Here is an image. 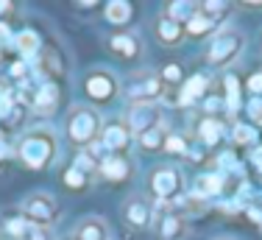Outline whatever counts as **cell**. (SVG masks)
I'll return each instance as SVG.
<instances>
[{"instance_id":"1","label":"cell","mask_w":262,"mask_h":240,"mask_svg":"<svg viewBox=\"0 0 262 240\" xmlns=\"http://www.w3.org/2000/svg\"><path fill=\"white\" fill-rule=\"evenodd\" d=\"M17 154L20 159L26 162L28 168L34 170H42L53 162L56 156V137L51 129H31L23 134L20 145H17Z\"/></svg>"},{"instance_id":"2","label":"cell","mask_w":262,"mask_h":240,"mask_svg":"<svg viewBox=\"0 0 262 240\" xmlns=\"http://www.w3.org/2000/svg\"><path fill=\"white\" fill-rule=\"evenodd\" d=\"M67 137L76 145H86L90 148L101 137V115L92 106H76L67 115Z\"/></svg>"},{"instance_id":"3","label":"cell","mask_w":262,"mask_h":240,"mask_svg":"<svg viewBox=\"0 0 262 240\" xmlns=\"http://www.w3.org/2000/svg\"><path fill=\"white\" fill-rule=\"evenodd\" d=\"M162 92H165V81H162V75L154 73H140L134 78H128L126 84V98L131 101V106L154 104L157 98H162Z\"/></svg>"},{"instance_id":"4","label":"cell","mask_w":262,"mask_h":240,"mask_svg":"<svg viewBox=\"0 0 262 240\" xmlns=\"http://www.w3.org/2000/svg\"><path fill=\"white\" fill-rule=\"evenodd\" d=\"M240 50H243V34L234 28H226V31H221V34H215V39H212L209 62L215 67H223V65H229V62H234L237 56H240Z\"/></svg>"},{"instance_id":"5","label":"cell","mask_w":262,"mask_h":240,"mask_svg":"<svg viewBox=\"0 0 262 240\" xmlns=\"http://www.w3.org/2000/svg\"><path fill=\"white\" fill-rule=\"evenodd\" d=\"M23 215L28 221H34L36 226H45L48 229L56 221V215H59V204H56V198L48 193H34L23 201Z\"/></svg>"},{"instance_id":"6","label":"cell","mask_w":262,"mask_h":240,"mask_svg":"<svg viewBox=\"0 0 262 240\" xmlns=\"http://www.w3.org/2000/svg\"><path fill=\"white\" fill-rule=\"evenodd\" d=\"M162 126V109L157 104H140V106H131L128 115H126V129L131 134L142 137L148 131L159 129Z\"/></svg>"},{"instance_id":"7","label":"cell","mask_w":262,"mask_h":240,"mask_svg":"<svg viewBox=\"0 0 262 240\" xmlns=\"http://www.w3.org/2000/svg\"><path fill=\"white\" fill-rule=\"evenodd\" d=\"M0 229H3V235L9 240H53L45 226H36L26 215H6Z\"/></svg>"},{"instance_id":"8","label":"cell","mask_w":262,"mask_h":240,"mask_svg":"<svg viewBox=\"0 0 262 240\" xmlns=\"http://www.w3.org/2000/svg\"><path fill=\"white\" fill-rule=\"evenodd\" d=\"M151 190L159 204H170L182 193V173L176 168H157L151 173Z\"/></svg>"},{"instance_id":"9","label":"cell","mask_w":262,"mask_h":240,"mask_svg":"<svg viewBox=\"0 0 262 240\" xmlns=\"http://www.w3.org/2000/svg\"><path fill=\"white\" fill-rule=\"evenodd\" d=\"M151 218H154V204L148 198H142V195H134V198H128L123 204V221H126L128 229H134V232L148 229Z\"/></svg>"},{"instance_id":"10","label":"cell","mask_w":262,"mask_h":240,"mask_svg":"<svg viewBox=\"0 0 262 240\" xmlns=\"http://www.w3.org/2000/svg\"><path fill=\"white\" fill-rule=\"evenodd\" d=\"M84 90H86V98L95 101V104H106V101L115 98L117 92V81L112 73L106 70H92L90 75H86L84 81Z\"/></svg>"},{"instance_id":"11","label":"cell","mask_w":262,"mask_h":240,"mask_svg":"<svg viewBox=\"0 0 262 240\" xmlns=\"http://www.w3.org/2000/svg\"><path fill=\"white\" fill-rule=\"evenodd\" d=\"M221 190H223V173H201L192 182L190 198L198 204V201H209L215 195H221Z\"/></svg>"},{"instance_id":"12","label":"cell","mask_w":262,"mask_h":240,"mask_svg":"<svg viewBox=\"0 0 262 240\" xmlns=\"http://www.w3.org/2000/svg\"><path fill=\"white\" fill-rule=\"evenodd\" d=\"M101 145L106 154H117V151H123L126 145L131 143V131L126 129V123H109L101 129Z\"/></svg>"},{"instance_id":"13","label":"cell","mask_w":262,"mask_h":240,"mask_svg":"<svg viewBox=\"0 0 262 240\" xmlns=\"http://www.w3.org/2000/svg\"><path fill=\"white\" fill-rule=\"evenodd\" d=\"M31 106H34L39 115H53L59 109V87L53 81H42L36 87V92L31 95Z\"/></svg>"},{"instance_id":"14","label":"cell","mask_w":262,"mask_h":240,"mask_svg":"<svg viewBox=\"0 0 262 240\" xmlns=\"http://www.w3.org/2000/svg\"><path fill=\"white\" fill-rule=\"evenodd\" d=\"M98 170H101V176L109 182H123L131 173V165H128L126 156H120V154H106L101 159V165H98Z\"/></svg>"},{"instance_id":"15","label":"cell","mask_w":262,"mask_h":240,"mask_svg":"<svg viewBox=\"0 0 262 240\" xmlns=\"http://www.w3.org/2000/svg\"><path fill=\"white\" fill-rule=\"evenodd\" d=\"M103 17L109 25H128L131 17H134V6L128 0H109L103 6Z\"/></svg>"},{"instance_id":"16","label":"cell","mask_w":262,"mask_h":240,"mask_svg":"<svg viewBox=\"0 0 262 240\" xmlns=\"http://www.w3.org/2000/svg\"><path fill=\"white\" fill-rule=\"evenodd\" d=\"M187 235V218L176 215V212H167L159 218V237L162 240H182Z\"/></svg>"},{"instance_id":"17","label":"cell","mask_w":262,"mask_h":240,"mask_svg":"<svg viewBox=\"0 0 262 240\" xmlns=\"http://www.w3.org/2000/svg\"><path fill=\"white\" fill-rule=\"evenodd\" d=\"M76 240H109V226L103 218H84L76 226Z\"/></svg>"},{"instance_id":"18","label":"cell","mask_w":262,"mask_h":240,"mask_svg":"<svg viewBox=\"0 0 262 240\" xmlns=\"http://www.w3.org/2000/svg\"><path fill=\"white\" fill-rule=\"evenodd\" d=\"M165 11H167L165 14L167 20H173L179 25H187L192 17L198 14V3H192V0H173V3L165 6Z\"/></svg>"},{"instance_id":"19","label":"cell","mask_w":262,"mask_h":240,"mask_svg":"<svg viewBox=\"0 0 262 240\" xmlns=\"http://www.w3.org/2000/svg\"><path fill=\"white\" fill-rule=\"evenodd\" d=\"M204 90H207V75H190V78L184 81L182 92H179V104L182 106L195 104V101L204 95Z\"/></svg>"},{"instance_id":"20","label":"cell","mask_w":262,"mask_h":240,"mask_svg":"<svg viewBox=\"0 0 262 240\" xmlns=\"http://www.w3.org/2000/svg\"><path fill=\"white\" fill-rule=\"evenodd\" d=\"M14 48H17V53H20L23 59H34V56L42 50V42H39V36H36L34 31H20V34L14 36Z\"/></svg>"},{"instance_id":"21","label":"cell","mask_w":262,"mask_h":240,"mask_svg":"<svg viewBox=\"0 0 262 240\" xmlns=\"http://www.w3.org/2000/svg\"><path fill=\"white\" fill-rule=\"evenodd\" d=\"M157 36L165 45H179V42L184 39V28L179 23H173V20H167V17H162L159 25H157Z\"/></svg>"},{"instance_id":"22","label":"cell","mask_w":262,"mask_h":240,"mask_svg":"<svg viewBox=\"0 0 262 240\" xmlns=\"http://www.w3.org/2000/svg\"><path fill=\"white\" fill-rule=\"evenodd\" d=\"M109 48L115 50V53H120L123 59H134L137 53H140V45H137V39L131 34H117L109 39Z\"/></svg>"},{"instance_id":"23","label":"cell","mask_w":262,"mask_h":240,"mask_svg":"<svg viewBox=\"0 0 262 240\" xmlns=\"http://www.w3.org/2000/svg\"><path fill=\"white\" fill-rule=\"evenodd\" d=\"M198 137L204 140V145H217V143H221V137H223V126H221V120L207 117L201 126H198Z\"/></svg>"},{"instance_id":"24","label":"cell","mask_w":262,"mask_h":240,"mask_svg":"<svg viewBox=\"0 0 262 240\" xmlns=\"http://www.w3.org/2000/svg\"><path fill=\"white\" fill-rule=\"evenodd\" d=\"M215 28H217V23L209 20V17H204L201 11H198V14L184 25V34H190V36H207V34H212Z\"/></svg>"},{"instance_id":"25","label":"cell","mask_w":262,"mask_h":240,"mask_svg":"<svg viewBox=\"0 0 262 240\" xmlns=\"http://www.w3.org/2000/svg\"><path fill=\"white\" fill-rule=\"evenodd\" d=\"M232 9L229 3H223V0H204V3H198V11H201L204 17H209V20L221 23V17H226V11Z\"/></svg>"},{"instance_id":"26","label":"cell","mask_w":262,"mask_h":240,"mask_svg":"<svg viewBox=\"0 0 262 240\" xmlns=\"http://www.w3.org/2000/svg\"><path fill=\"white\" fill-rule=\"evenodd\" d=\"M165 140H167V131L162 129H154V131H148V134H142L140 137V143H142V148H148V151H159V148H165Z\"/></svg>"},{"instance_id":"27","label":"cell","mask_w":262,"mask_h":240,"mask_svg":"<svg viewBox=\"0 0 262 240\" xmlns=\"http://www.w3.org/2000/svg\"><path fill=\"white\" fill-rule=\"evenodd\" d=\"M226 109L237 112L240 109V84L234 75H226Z\"/></svg>"},{"instance_id":"28","label":"cell","mask_w":262,"mask_h":240,"mask_svg":"<svg viewBox=\"0 0 262 240\" xmlns=\"http://www.w3.org/2000/svg\"><path fill=\"white\" fill-rule=\"evenodd\" d=\"M232 140H234L237 145H254V143H257V131H254V126L237 123L234 131H232Z\"/></svg>"},{"instance_id":"29","label":"cell","mask_w":262,"mask_h":240,"mask_svg":"<svg viewBox=\"0 0 262 240\" xmlns=\"http://www.w3.org/2000/svg\"><path fill=\"white\" fill-rule=\"evenodd\" d=\"M165 151H167V154H173V156H187V154H190V148H187V140H184L182 134H167Z\"/></svg>"},{"instance_id":"30","label":"cell","mask_w":262,"mask_h":240,"mask_svg":"<svg viewBox=\"0 0 262 240\" xmlns=\"http://www.w3.org/2000/svg\"><path fill=\"white\" fill-rule=\"evenodd\" d=\"M39 70H42V73H48V75H61V73H64V67L59 65V56H56L53 50H51V53H42V65H39Z\"/></svg>"},{"instance_id":"31","label":"cell","mask_w":262,"mask_h":240,"mask_svg":"<svg viewBox=\"0 0 262 240\" xmlns=\"http://www.w3.org/2000/svg\"><path fill=\"white\" fill-rule=\"evenodd\" d=\"M98 165H101V162H98L92 154H86V151H84V154H78V156H76V162H73V168H78L81 173H86V176H90Z\"/></svg>"},{"instance_id":"32","label":"cell","mask_w":262,"mask_h":240,"mask_svg":"<svg viewBox=\"0 0 262 240\" xmlns=\"http://www.w3.org/2000/svg\"><path fill=\"white\" fill-rule=\"evenodd\" d=\"M64 185L70 187V190H81V187H86V173H81L78 168H70L64 173Z\"/></svg>"},{"instance_id":"33","label":"cell","mask_w":262,"mask_h":240,"mask_svg":"<svg viewBox=\"0 0 262 240\" xmlns=\"http://www.w3.org/2000/svg\"><path fill=\"white\" fill-rule=\"evenodd\" d=\"M162 81H176V84H179V81H182V67H179V65H167L165 73H162Z\"/></svg>"},{"instance_id":"34","label":"cell","mask_w":262,"mask_h":240,"mask_svg":"<svg viewBox=\"0 0 262 240\" xmlns=\"http://www.w3.org/2000/svg\"><path fill=\"white\" fill-rule=\"evenodd\" d=\"M248 90H251L254 95H262V73H254L251 78H248Z\"/></svg>"},{"instance_id":"35","label":"cell","mask_w":262,"mask_h":240,"mask_svg":"<svg viewBox=\"0 0 262 240\" xmlns=\"http://www.w3.org/2000/svg\"><path fill=\"white\" fill-rule=\"evenodd\" d=\"M11 39H14V36H11V28H9L3 20H0V45H9Z\"/></svg>"},{"instance_id":"36","label":"cell","mask_w":262,"mask_h":240,"mask_svg":"<svg viewBox=\"0 0 262 240\" xmlns=\"http://www.w3.org/2000/svg\"><path fill=\"white\" fill-rule=\"evenodd\" d=\"M251 162H254V168L262 173V145H257V148L251 151Z\"/></svg>"},{"instance_id":"37","label":"cell","mask_w":262,"mask_h":240,"mask_svg":"<svg viewBox=\"0 0 262 240\" xmlns=\"http://www.w3.org/2000/svg\"><path fill=\"white\" fill-rule=\"evenodd\" d=\"M217 106H223V104H221V98H209L207 104H204V109H207L209 115H215V112H217Z\"/></svg>"},{"instance_id":"38","label":"cell","mask_w":262,"mask_h":240,"mask_svg":"<svg viewBox=\"0 0 262 240\" xmlns=\"http://www.w3.org/2000/svg\"><path fill=\"white\" fill-rule=\"evenodd\" d=\"M95 6L98 3H92V0H90V3H76V9H95Z\"/></svg>"},{"instance_id":"39","label":"cell","mask_w":262,"mask_h":240,"mask_svg":"<svg viewBox=\"0 0 262 240\" xmlns=\"http://www.w3.org/2000/svg\"><path fill=\"white\" fill-rule=\"evenodd\" d=\"M11 9V3H0V11H9Z\"/></svg>"},{"instance_id":"40","label":"cell","mask_w":262,"mask_h":240,"mask_svg":"<svg viewBox=\"0 0 262 240\" xmlns=\"http://www.w3.org/2000/svg\"><path fill=\"white\" fill-rule=\"evenodd\" d=\"M223 240H229V237H223Z\"/></svg>"},{"instance_id":"41","label":"cell","mask_w":262,"mask_h":240,"mask_svg":"<svg viewBox=\"0 0 262 240\" xmlns=\"http://www.w3.org/2000/svg\"><path fill=\"white\" fill-rule=\"evenodd\" d=\"M73 240H76V237H73Z\"/></svg>"}]
</instances>
